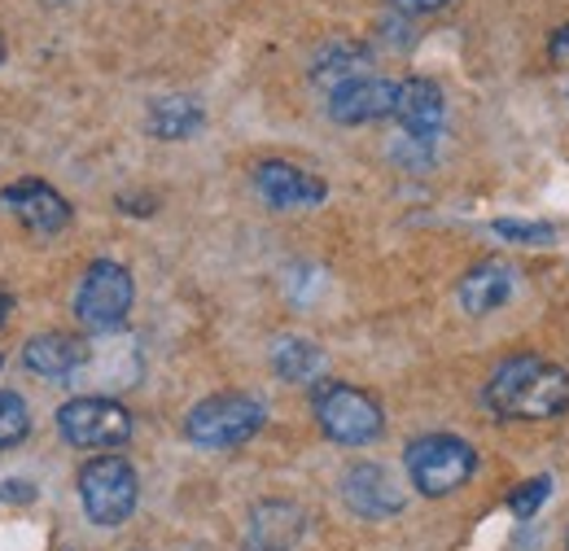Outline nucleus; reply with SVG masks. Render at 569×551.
<instances>
[{
    "mask_svg": "<svg viewBox=\"0 0 569 551\" xmlns=\"http://www.w3.org/2000/svg\"><path fill=\"white\" fill-rule=\"evenodd\" d=\"M395 119L403 128V144L429 153L438 137H442V123H447V97L433 79H403L399 83V106H395Z\"/></svg>",
    "mask_w": 569,
    "mask_h": 551,
    "instance_id": "1a4fd4ad",
    "label": "nucleus"
},
{
    "mask_svg": "<svg viewBox=\"0 0 569 551\" xmlns=\"http://www.w3.org/2000/svg\"><path fill=\"white\" fill-rule=\"evenodd\" d=\"M482 403L499 420H557L569 412V372L543 354H508L482 385Z\"/></svg>",
    "mask_w": 569,
    "mask_h": 551,
    "instance_id": "f257e3e1",
    "label": "nucleus"
},
{
    "mask_svg": "<svg viewBox=\"0 0 569 551\" xmlns=\"http://www.w3.org/2000/svg\"><path fill=\"white\" fill-rule=\"evenodd\" d=\"M302 539V512L289 503H263L254 512V530H250V548L254 551H289Z\"/></svg>",
    "mask_w": 569,
    "mask_h": 551,
    "instance_id": "dca6fc26",
    "label": "nucleus"
},
{
    "mask_svg": "<svg viewBox=\"0 0 569 551\" xmlns=\"http://www.w3.org/2000/svg\"><path fill=\"white\" fill-rule=\"evenodd\" d=\"M4 53H9V44H4V36H0V62H4Z\"/></svg>",
    "mask_w": 569,
    "mask_h": 551,
    "instance_id": "a878e982",
    "label": "nucleus"
},
{
    "mask_svg": "<svg viewBox=\"0 0 569 551\" xmlns=\"http://www.w3.org/2000/svg\"><path fill=\"white\" fill-rule=\"evenodd\" d=\"M254 189L272 210H311L329 198V184L284 158H268L254 167Z\"/></svg>",
    "mask_w": 569,
    "mask_h": 551,
    "instance_id": "9b49d317",
    "label": "nucleus"
},
{
    "mask_svg": "<svg viewBox=\"0 0 569 551\" xmlns=\"http://www.w3.org/2000/svg\"><path fill=\"white\" fill-rule=\"evenodd\" d=\"M496 237L512 241V246H552L557 241V228L552 223H526V219H496Z\"/></svg>",
    "mask_w": 569,
    "mask_h": 551,
    "instance_id": "412c9836",
    "label": "nucleus"
},
{
    "mask_svg": "<svg viewBox=\"0 0 569 551\" xmlns=\"http://www.w3.org/2000/svg\"><path fill=\"white\" fill-rule=\"evenodd\" d=\"M27 433H31V408H27V399L13 394V390H0V451L22 447Z\"/></svg>",
    "mask_w": 569,
    "mask_h": 551,
    "instance_id": "6ab92c4d",
    "label": "nucleus"
},
{
    "mask_svg": "<svg viewBox=\"0 0 569 551\" xmlns=\"http://www.w3.org/2000/svg\"><path fill=\"white\" fill-rule=\"evenodd\" d=\"M9 315H13V298L0 289V329H4V320H9Z\"/></svg>",
    "mask_w": 569,
    "mask_h": 551,
    "instance_id": "393cba45",
    "label": "nucleus"
},
{
    "mask_svg": "<svg viewBox=\"0 0 569 551\" xmlns=\"http://www.w3.org/2000/svg\"><path fill=\"white\" fill-rule=\"evenodd\" d=\"M132 429V412L106 394H79L58 408V433L74 451H119Z\"/></svg>",
    "mask_w": 569,
    "mask_h": 551,
    "instance_id": "0eeeda50",
    "label": "nucleus"
},
{
    "mask_svg": "<svg viewBox=\"0 0 569 551\" xmlns=\"http://www.w3.org/2000/svg\"><path fill=\"white\" fill-rule=\"evenodd\" d=\"M548 53H552V62H561V67H569V22H566V27H557V31H552V40H548Z\"/></svg>",
    "mask_w": 569,
    "mask_h": 551,
    "instance_id": "5701e85b",
    "label": "nucleus"
},
{
    "mask_svg": "<svg viewBox=\"0 0 569 551\" xmlns=\"http://www.w3.org/2000/svg\"><path fill=\"white\" fill-rule=\"evenodd\" d=\"M0 368H4V354H0Z\"/></svg>",
    "mask_w": 569,
    "mask_h": 551,
    "instance_id": "bb28decb",
    "label": "nucleus"
},
{
    "mask_svg": "<svg viewBox=\"0 0 569 551\" xmlns=\"http://www.w3.org/2000/svg\"><path fill=\"white\" fill-rule=\"evenodd\" d=\"M36 499V485L31 482H4L0 485V503H31Z\"/></svg>",
    "mask_w": 569,
    "mask_h": 551,
    "instance_id": "4be33fe9",
    "label": "nucleus"
},
{
    "mask_svg": "<svg viewBox=\"0 0 569 551\" xmlns=\"http://www.w3.org/2000/svg\"><path fill=\"white\" fill-rule=\"evenodd\" d=\"M395 106H399V83L381 79V74H356L329 92V119L342 128L395 119Z\"/></svg>",
    "mask_w": 569,
    "mask_h": 551,
    "instance_id": "6e6552de",
    "label": "nucleus"
},
{
    "mask_svg": "<svg viewBox=\"0 0 569 551\" xmlns=\"http://www.w3.org/2000/svg\"><path fill=\"white\" fill-rule=\"evenodd\" d=\"M137 302V280L123 263L114 259H97L88 263V272L79 276L74 289V320L88 333H119L123 320L132 315Z\"/></svg>",
    "mask_w": 569,
    "mask_h": 551,
    "instance_id": "39448f33",
    "label": "nucleus"
},
{
    "mask_svg": "<svg viewBox=\"0 0 569 551\" xmlns=\"http://www.w3.org/2000/svg\"><path fill=\"white\" fill-rule=\"evenodd\" d=\"M363 67H368V49H363V44H356V40H333V44L320 49V58L311 62V79L333 92L338 83L363 74Z\"/></svg>",
    "mask_w": 569,
    "mask_h": 551,
    "instance_id": "a211bd4d",
    "label": "nucleus"
},
{
    "mask_svg": "<svg viewBox=\"0 0 569 551\" xmlns=\"http://www.w3.org/2000/svg\"><path fill=\"white\" fill-rule=\"evenodd\" d=\"M512 293H517V272L499 259H482L478 268H469L460 276V289H456V298L469 315H491V311L512 302Z\"/></svg>",
    "mask_w": 569,
    "mask_h": 551,
    "instance_id": "ddd939ff",
    "label": "nucleus"
},
{
    "mask_svg": "<svg viewBox=\"0 0 569 551\" xmlns=\"http://www.w3.org/2000/svg\"><path fill=\"white\" fill-rule=\"evenodd\" d=\"M311 412H316L320 433L338 447H372L386 433L381 403L347 381H316L311 385Z\"/></svg>",
    "mask_w": 569,
    "mask_h": 551,
    "instance_id": "f03ea898",
    "label": "nucleus"
},
{
    "mask_svg": "<svg viewBox=\"0 0 569 551\" xmlns=\"http://www.w3.org/2000/svg\"><path fill=\"white\" fill-rule=\"evenodd\" d=\"M566 551H569V534H566Z\"/></svg>",
    "mask_w": 569,
    "mask_h": 551,
    "instance_id": "cd10ccee",
    "label": "nucleus"
},
{
    "mask_svg": "<svg viewBox=\"0 0 569 551\" xmlns=\"http://www.w3.org/2000/svg\"><path fill=\"white\" fill-rule=\"evenodd\" d=\"M272 368L281 381L293 385H316L320 381V368H325V350L307 338H281L272 345Z\"/></svg>",
    "mask_w": 569,
    "mask_h": 551,
    "instance_id": "f3484780",
    "label": "nucleus"
},
{
    "mask_svg": "<svg viewBox=\"0 0 569 551\" xmlns=\"http://www.w3.org/2000/svg\"><path fill=\"white\" fill-rule=\"evenodd\" d=\"M207 128V110L193 101V97H158L149 101V114H144V132L153 140H189Z\"/></svg>",
    "mask_w": 569,
    "mask_h": 551,
    "instance_id": "2eb2a0df",
    "label": "nucleus"
},
{
    "mask_svg": "<svg viewBox=\"0 0 569 551\" xmlns=\"http://www.w3.org/2000/svg\"><path fill=\"white\" fill-rule=\"evenodd\" d=\"M141 499V478L123 455H97L79 469V503L83 517L101 530H119Z\"/></svg>",
    "mask_w": 569,
    "mask_h": 551,
    "instance_id": "423d86ee",
    "label": "nucleus"
},
{
    "mask_svg": "<svg viewBox=\"0 0 569 551\" xmlns=\"http://www.w3.org/2000/svg\"><path fill=\"white\" fill-rule=\"evenodd\" d=\"M250 551H254V548H250Z\"/></svg>",
    "mask_w": 569,
    "mask_h": 551,
    "instance_id": "c85d7f7f",
    "label": "nucleus"
},
{
    "mask_svg": "<svg viewBox=\"0 0 569 551\" xmlns=\"http://www.w3.org/2000/svg\"><path fill=\"white\" fill-rule=\"evenodd\" d=\"M403 469H408L417 494L447 499L460 485H469V478L478 473V451L465 438H456V433H426V438L408 442Z\"/></svg>",
    "mask_w": 569,
    "mask_h": 551,
    "instance_id": "7ed1b4c3",
    "label": "nucleus"
},
{
    "mask_svg": "<svg viewBox=\"0 0 569 551\" xmlns=\"http://www.w3.org/2000/svg\"><path fill=\"white\" fill-rule=\"evenodd\" d=\"M548 494H552V478H530V482L512 485V494H508V512H512L517 521H530V517L548 503Z\"/></svg>",
    "mask_w": 569,
    "mask_h": 551,
    "instance_id": "aec40b11",
    "label": "nucleus"
},
{
    "mask_svg": "<svg viewBox=\"0 0 569 551\" xmlns=\"http://www.w3.org/2000/svg\"><path fill=\"white\" fill-rule=\"evenodd\" d=\"M0 207L9 210L27 232H36V237L62 232L74 214L71 202H67L53 184H44V180H18V184H9V189L0 193Z\"/></svg>",
    "mask_w": 569,
    "mask_h": 551,
    "instance_id": "9d476101",
    "label": "nucleus"
},
{
    "mask_svg": "<svg viewBox=\"0 0 569 551\" xmlns=\"http://www.w3.org/2000/svg\"><path fill=\"white\" fill-rule=\"evenodd\" d=\"M342 499H347V508L356 517H363V521H386V517H399L403 512V490H399V482L381 464H356V469H347Z\"/></svg>",
    "mask_w": 569,
    "mask_h": 551,
    "instance_id": "f8f14e48",
    "label": "nucleus"
},
{
    "mask_svg": "<svg viewBox=\"0 0 569 551\" xmlns=\"http://www.w3.org/2000/svg\"><path fill=\"white\" fill-rule=\"evenodd\" d=\"M399 13H438V9H447L451 0H390Z\"/></svg>",
    "mask_w": 569,
    "mask_h": 551,
    "instance_id": "b1692460",
    "label": "nucleus"
},
{
    "mask_svg": "<svg viewBox=\"0 0 569 551\" xmlns=\"http://www.w3.org/2000/svg\"><path fill=\"white\" fill-rule=\"evenodd\" d=\"M268 420V408L254 394H211L184 415V438L202 451L246 447Z\"/></svg>",
    "mask_w": 569,
    "mask_h": 551,
    "instance_id": "20e7f679",
    "label": "nucleus"
},
{
    "mask_svg": "<svg viewBox=\"0 0 569 551\" xmlns=\"http://www.w3.org/2000/svg\"><path fill=\"white\" fill-rule=\"evenodd\" d=\"M22 363L36 377L67 381V377H74L88 363V345L79 342V338H71V333H36V338L22 342Z\"/></svg>",
    "mask_w": 569,
    "mask_h": 551,
    "instance_id": "4468645a",
    "label": "nucleus"
}]
</instances>
